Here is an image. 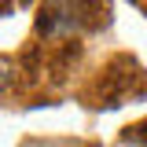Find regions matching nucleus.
Returning a JSON list of instances; mask_svg holds the SVG:
<instances>
[{"label": "nucleus", "mask_w": 147, "mask_h": 147, "mask_svg": "<svg viewBox=\"0 0 147 147\" xmlns=\"http://www.w3.org/2000/svg\"><path fill=\"white\" fill-rule=\"evenodd\" d=\"M81 30V18H77V7L74 4H59V7H44L40 11V33L48 37H63Z\"/></svg>", "instance_id": "obj_1"}, {"label": "nucleus", "mask_w": 147, "mask_h": 147, "mask_svg": "<svg viewBox=\"0 0 147 147\" xmlns=\"http://www.w3.org/2000/svg\"><path fill=\"white\" fill-rule=\"evenodd\" d=\"M7 85V66H0V88Z\"/></svg>", "instance_id": "obj_2"}]
</instances>
